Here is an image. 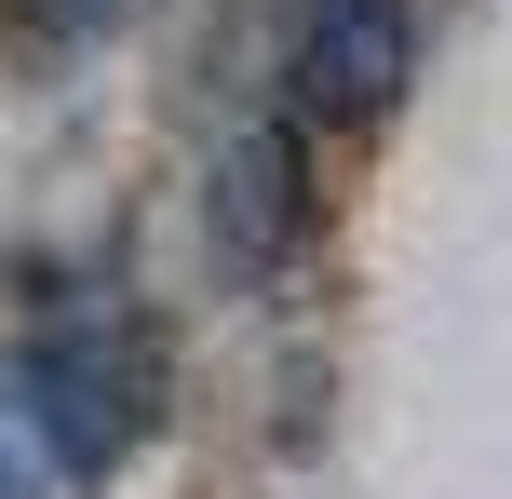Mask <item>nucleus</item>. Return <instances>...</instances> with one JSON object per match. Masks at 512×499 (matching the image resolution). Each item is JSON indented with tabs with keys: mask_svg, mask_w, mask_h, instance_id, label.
Masks as SVG:
<instances>
[{
	"mask_svg": "<svg viewBox=\"0 0 512 499\" xmlns=\"http://www.w3.org/2000/svg\"><path fill=\"white\" fill-rule=\"evenodd\" d=\"M418 68V14L405 0H297V41H283V95L297 122H378Z\"/></svg>",
	"mask_w": 512,
	"mask_h": 499,
	"instance_id": "f03ea898",
	"label": "nucleus"
},
{
	"mask_svg": "<svg viewBox=\"0 0 512 499\" xmlns=\"http://www.w3.org/2000/svg\"><path fill=\"white\" fill-rule=\"evenodd\" d=\"M54 14H68V27H95V14H135V0H54Z\"/></svg>",
	"mask_w": 512,
	"mask_h": 499,
	"instance_id": "20e7f679",
	"label": "nucleus"
},
{
	"mask_svg": "<svg viewBox=\"0 0 512 499\" xmlns=\"http://www.w3.org/2000/svg\"><path fill=\"white\" fill-rule=\"evenodd\" d=\"M0 499H14V473H0Z\"/></svg>",
	"mask_w": 512,
	"mask_h": 499,
	"instance_id": "39448f33",
	"label": "nucleus"
},
{
	"mask_svg": "<svg viewBox=\"0 0 512 499\" xmlns=\"http://www.w3.org/2000/svg\"><path fill=\"white\" fill-rule=\"evenodd\" d=\"M14 405L54 446V473H122L162 419V338L122 297H54L14 338Z\"/></svg>",
	"mask_w": 512,
	"mask_h": 499,
	"instance_id": "f257e3e1",
	"label": "nucleus"
},
{
	"mask_svg": "<svg viewBox=\"0 0 512 499\" xmlns=\"http://www.w3.org/2000/svg\"><path fill=\"white\" fill-rule=\"evenodd\" d=\"M310 230V135L297 122H243L230 149H216V189H203V243L230 284H270L283 257H297Z\"/></svg>",
	"mask_w": 512,
	"mask_h": 499,
	"instance_id": "7ed1b4c3",
	"label": "nucleus"
}]
</instances>
